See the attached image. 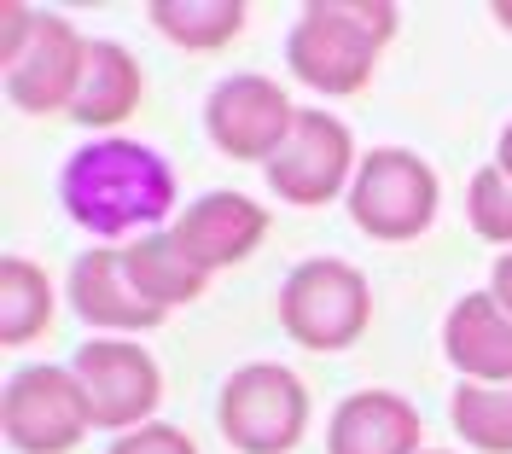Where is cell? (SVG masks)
<instances>
[{
	"label": "cell",
	"instance_id": "obj_1",
	"mask_svg": "<svg viewBox=\"0 0 512 454\" xmlns=\"http://www.w3.org/2000/svg\"><path fill=\"white\" fill-rule=\"evenodd\" d=\"M59 198L70 210V222H82L99 239L158 233V222L175 210V175L152 146L105 134V140H88L64 163Z\"/></svg>",
	"mask_w": 512,
	"mask_h": 454
},
{
	"label": "cell",
	"instance_id": "obj_2",
	"mask_svg": "<svg viewBox=\"0 0 512 454\" xmlns=\"http://www.w3.org/2000/svg\"><path fill=\"white\" fill-rule=\"evenodd\" d=\"M390 35H396V6L384 0H315L303 6L286 41V65L297 82L332 99H350L373 82L379 47Z\"/></svg>",
	"mask_w": 512,
	"mask_h": 454
},
{
	"label": "cell",
	"instance_id": "obj_3",
	"mask_svg": "<svg viewBox=\"0 0 512 454\" xmlns=\"http://www.w3.org/2000/svg\"><path fill=\"white\" fill-rule=\"evenodd\" d=\"M82 59H88V41L59 12H35L18 0L0 6V70H6V94L18 111H30V117L70 111Z\"/></svg>",
	"mask_w": 512,
	"mask_h": 454
},
{
	"label": "cell",
	"instance_id": "obj_4",
	"mask_svg": "<svg viewBox=\"0 0 512 454\" xmlns=\"http://www.w3.org/2000/svg\"><path fill=\"white\" fill-rule=\"evenodd\" d=\"M367 321H373V292L350 262L338 257L297 262L286 274V286H280V326L303 350H320V356L350 350L367 332Z\"/></svg>",
	"mask_w": 512,
	"mask_h": 454
},
{
	"label": "cell",
	"instance_id": "obj_5",
	"mask_svg": "<svg viewBox=\"0 0 512 454\" xmlns=\"http://www.w3.org/2000/svg\"><path fill=\"white\" fill-rule=\"evenodd\" d=\"M216 425L239 454H291L309 431V390L280 361H251L227 379Z\"/></svg>",
	"mask_w": 512,
	"mask_h": 454
},
{
	"label": "cell",
	"instance_id": "obj_6",
	"mask_svg": "<svg viewBox=\"0 0 512 454\" xmlns=\"http://www.w3.org/2000/svg\"><path fill=\"white\" fill-rule=\"evenodd\" d=\"M437 175L431 163L402 152V146H379L355 163L350 181V216L367 239H384V245H402V239H419L431 216H437Z\"/></svg>",
	"mask_w": 512,
	"mask_h": 454
},
{
	"label": "cell",
	"instance_id": "obj_7",
	"mask_svg": "<svg viewBox=\"0 0 512 454\" xmlns=\"http://www.w3.org/2000/svg\"><path fill=\"white\" fill-rule=\"evenodd\" d=\"M76 385L88 396V420L99 431H140L163 402V373L134 338H88L70 361Z\"/></svg>",
	"mask_w": 512,
	"mask_h": 454
},
{
	"label": "cell",
	"instance_id": "obj_8",
	"mask_svg": "<svg viewBox=\"0 0 512 454\" xmlns=\"http://www.w3.org/2000/svg\"><path fill=\"white\" fill-rule=\"evenodd\" d=\"M88 396L70 367H24L12 373L0 402V431L18 454H70L88 437Z\"/></svg>",
	"mask_w": 512,
	"mask_h": 454
},
{
	"label": "cell",
	"instance_id": "obj_9",
	"mask_svg": "<svg viewBox=\"0 0 512 454\" xmlns=\"http://www.w3.org/2000/svg\"><path fill=\"white\" fill-rule=\"evenodd\" d=\"M262 175H268L274 198H286V204H303V210L332 204V198L355 181V140L338 117H326V111H297L286 146L262 163Z\"/></svg>",
	"mask_w": 512,
	"mask_h": 454
},
{
	"label": "cell",
	"instance_id": "obj_10",
	"mask_svg": "<svg viewBox=\"0 0 512 454\" xmlns=\"http://www.w3.org/2000/svg\"><path fill=\"white\" fill-rule=\"evenodd\" d=\"M204 123H210V140L222 146L227 158L268 163L286 146L291 123H297V105L268 76H227L222 88L210 94V105H204Z\"/></svg>",
	"mask_w": 512,
	"mask_h": 454
},
{
	"label": "cell",
	"instance_id": "obj_11",
	"mask_svg": "<svg viewBox=\"0 0 512 454\" xmlns=\"http://www.w3.org/2000/svg\"><path fill=\"white\" fill-rule=\"evenodd\" d=\"M175 239H181V251H187L204 274H216V268H233V262H245L268 239V210L245 193H204L198 204L181 210V222L169 227Z\"/></svg>",
	"mask_w": 512,
	"mask_h": 454
},
{
	"label": "cell",
	"instance_id": "obj_12",
	"mask_svg": "<svg viewBox=\"0 0 512 454\" xmlns=\"http://www.w3.org/2000/svg\"><path fill=\"white\" fill-rule=\"evenodd\" d=\"M443 356L472 385H512V315L489 292H466L443 321Z\"/></svg>",
	"mask_w": 512,
	"mask_h": 454
},
{
	"label": "cell",
	"instance_id": "obj_13",
	"mask_svg": "<svg viewBox=\"0 0 512 454\" xmlns=\"http://www.w3.org/2000/svg\"><path fill=\"white\" fill-rule=\"evenodd\" d=\"M70 303L88 326H105V332H152V326H163V309H152L140 297L117 245H99L70 268Z\"/></svg>",
	"mask_w": 512,
	"mask_h": 454
},
{
	"label": "cell",
	"instance_id": "obj_14",
	"mask_svg": "<svg viewBox=\"0 0 512 454\" xmlns=\"http://www.w3.org/2000/svg\"><path fill=\"white\" fill-rule=\"evenodd\" d=\"M326 454H419V414L396 390H355L326 425Z\"/></svg>",
	"mask_w": 512,
	"mask_h": 454
},
{
	"label": "cell",
	"instance_id": "obj_15",
	"mask_svg": "<svg viewBox=\"0 0 512 454\" xmlns=\"http://www.w3.org/2000/svg\"><path fill=\"white\" fill-rule=\"evenodd\" d=\"M140 105V65L134 53L117 47V41H88V59H82V82H76V99H70V123H88V129H111L134 117Z\"/></svg>",
	"mask_w": 512,
	"mask_h": 454
},
{
	"label": "cell",
	"instance_id": "obj_16",
	"mask_svg": "<svg viewBox=\"0 0 512 454\" xmlns=\"http://www.w3.org/2000/svg\"><path fill=\"white\" fill-rule=\"evenodd\" d=\"M123 262H128V280L140 286V297H146L152 309H163V315L181 309V303H192V297L210 286V274L181 251V239H175L169 227L140 233V239L123 251Z\"/></svg>",
	"mask_w": 512,
	"mask_h": 454
},
{
	"label": "cell",
	"instance_id": "obj_17",
	"mask_svg": "<svg viewBox=\"0 0 512 454\" xmlns=\"http://www.w3.org/2000/svg\"><path fill=\"white\" fill-rule=\"evenodd\" d=\"M53 326V286L30 257L0 262V344L18 350Z\"/></svg>",
	"mask_w": 512,
	"mask_h": 454
},
{
	"label": "cell",
	"instance_id": "obj_18",
	"mask_svg": "<svg viewBox=\"0 0 512 454\" xmlns=\"http://www.w3.org/2000/svg\"><path fill=\"white\" fill-rule=\"evenodd\" d=\"M146 12L187 53H216V47H227L233 35L245 30V6L239 0H152Z\"/></svg>",
	"mask_w": 512,
	"mask_h": 454
},
{
	"label": "cell",
	"instance_id": "obj_19",
	"mask_svg": "<svg viewBox=\"0 0 512 454\" xmlns=\"http://www.w3.org/2000/svg\"><path fill=\"white\" fill-rule=\"evenodd\" d=\"M448 420L460 431V443L483 454H512V385H466L454 390Z\"/></svg>",
	"mask_w": 512,
	"mask_h": 454
},
{
	"label": "cell",
	"instance_id": "obj_20",
	"mask_svg": "<svg viewBox=\"0 0 512 454\" xmlns=\"http://www.w3.org/2000/svg\"><path fill=\"white\" fill-rule=\"evenodd\" d=\"M466 216L478 227V239L489 245H512V175L501 163H489L472 175V193H466Z\"/></svg>",
	"mask_w": 512,
	"mask_h": 454
},
{
	"label": "cell",
	"instance_id": "obj_21",
	"mask_svg": "<svg viewBox=\"0 0 512 454\" xmlns=\"http://www.w3.org/2000/svg\"><path fill=\"white\" fill-rule=\"evenodd\" d=\"M105 454H198V449H192L187 431H175V425H140V431H123Z\"/></svg>",
	"mask_w": 512,
	"mask_h": 454
},
{
	"label": "cell",
	"instance_id": "obj_22",
	"mask_svg": "<svg viewBox=\"0 0 512 454\" xmlns=\"http://www.w3.org/2000/svg\"><path fill=\"white\" fill-rule=\"evenodd\" d=\"M489 297H495V303H501V309L512 315V251L495 262V274H489Z\"/></svg>",
	"mask_w": 512,
	"mask_h": 454
},
{
	"label": "cell",
	"instance_id": "obj_23",
	"mask_svg": "<svg viewBox=\"0 0 512 454\" xmlns=\"http://www.w3.org/2000/svg\"><path fill=\"white\" fill-rule=\"evenodd\" d=\"M495 163H501V169H507V175H512V123H507V129H501V158H495Z\"/></svg>",
	"mask_w": 512,
	"mask_h": 454
},
{
	"label": "cell",
	"instance_id": "obj_24",
	"mask_svg": "<svg viewBox=\"0 0 512 454\" xmlns=\"http://www.w3.org/2000/svg\"><path fill=\"white\" fill-rule=\"evenodd\" d=\"M495 18H501V24H507V30H512V6H507V0H501V6H495Z\"/></svg>",
	"mask_w": 512,
	"mask_h": 454
},
{
	"label": "cell",
	"instance_id": "obj_25",
	"mask_svg": "<svg viewBox=\"0 0 512 454\" xmlns=\"http://www.w3.org/2000/svg\"><path fill=\"white\" fill-rule=\"evenodd\" d=\"M431 454H443V449H431Z\"/></svg>",
	"mask_w": 512,
	"mask_h": 454
}]
</instances>
